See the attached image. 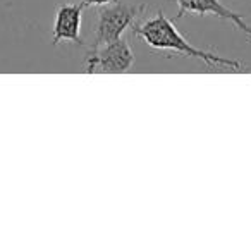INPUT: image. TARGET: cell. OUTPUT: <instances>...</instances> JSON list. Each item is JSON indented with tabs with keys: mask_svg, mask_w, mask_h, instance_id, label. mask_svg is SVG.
<instances>
[{
	"mask_svg": "<svg viewBox=\"0 0 251 251\" xmlns=\"http://www.w3.org/2000/svg\"><path fill=\"white\" fill-rule=\"evenodd\" d=\"M134 35L141 42L147 43L150 49L169 50V52L182 53V55L193 57V59H200L208 67H213V69L224 67V69H230V71H241L244 67V64L241 60L227 59V57H220L217 53L196 49L195 45H191L179 33L174 21H171L162 11H158L153 18L143 21L140 26H136L134 28Z\"/></svg>",
	"mask_w": 251,
	"mask_h": 251,
	"instance_id": "6da1fadb",
	"label": "cell"
},
{
	"mask_svg": "<svg viewBox=\"0 0 251 251\" xmlns=\"http://www.w3.org/2000/svg\"><path fill=\"white\" fill-rule=\"evenodd\" d=\"M147 5L141 4H114L103 5L98 14L97 29H95V42L91 47H101L105 43L115 42L122 38L124 33L134 26V21L145 12Z\"/></svg>",
	"mask_w": 251,
	"mask_h": 251,
	"instance_id": "7a4b0ae2",
	"label": "cell"
},
{
	"mask_svg": "<svg viewBox=\"0 0 251 251\" xmlns=\"http://www.w3.org/2000/svg\"><path fill=\"white\" fill-rule=\"evenodd\" d=\"M134 66V53L124 38L105 43L101 47H91L84 59L86 73L122 74Z\"/></svg>",
	"mask_w": 251,
	"mask_h": 251,
	"instance_id": "3957f363",
	"label": "cell"
},
{
	"mask_svg": "<svg viewBox=\"0 0 251 251\" xmlns=\"http://www.w3.org/2000/svg\"><path fill=\"white\" fill-rule=\"evenodd\" d=\"M177 4V19L184 14H196V16H215L224 21H229L234 25L241 33L251 38V26L243 19V16L230 11L229 7L220 2V0H176Z\"/></svg>",
	"mask_w": 251,
	"mask_h": 251,
	"instance_id": "277c9868",
	"label": "cell"
},
{
	"mask_svg": "<svg viewBox=\"0 0 251 251\" xmlns=\"http://www.w3.org/2000/svg\"><path fill=\"white\" fill-rule=\"evenodd\" d=\"M83 9L84 7L81 4H60L57 7L52 45H59L64 42L83 45V38H81Z\"/></svg>",
	"mask_w": 251,
	"mask_h": 251,
	"instance_id": "5b68a950",
	"label": "cell"
},
{
	"mask_svg": "<svg viewBox=\"0 0 251 251\" xmlns=\"http://www.w3.org/2000/svg\"><path fill=\"white\" fill-rule=\"evenodd\" d=\"M117 0H79V4L83 7H103V5L114 4Z\"/></svg>",
	"mask_w": 251,
	"mask_h": 251,
	"instance_id": "8992f818",
	"label": "cell"
}]
</instances>
